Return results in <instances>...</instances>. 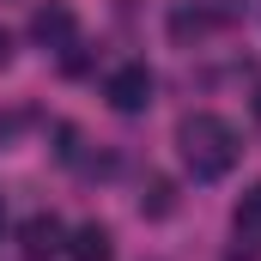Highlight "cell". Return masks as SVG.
Returning a JSON list of instances; mask_svg holds the SVG:
<instances>
[{"mask_svg":"<svg viewBox=\"0 0 261 261\" xmlns=\"http://www.w3.org/2000/svg\"><path fill=\"white\" fill-rule=\"evenodd\" d=\"M176 152H182V164H189L195 182H219V176L237 170L243 140H237V128H231L225 116L195 110V116H182V128H176Z\"/></svg>","mask_w":261,"mask_h":261,"instance_id":"1","label":"cell"},{"mask_svg":"<svg viewBox=\"0 0 261 261\" xmlns=\"http://www.w3.org/2000/svg\"><path fill=\"white\" fill-rule=\"evenodd\" d=\"M152 91H158V79H152L146 61H122L110 79H103V97H110V110H122V116L152 110Z\"/></svg>","mask_w":261,"mask_h":261,"instance_id":"2","label":"cell"},{"mask_svg":"<svg viewBox=\"0 0 261 261\" xmlns=\"http://www.w3.org/2000/svg\"><path fill=\"white\" fill-rule=\"evenodd\" d=\"M73 6H61V0H49V6H37L31 12V37L43 43V49H73Z\"/></svg>","mask_w":261,"mask_h":261,"instance_id":"3","label":"cell"},{"mask_svg":"<svg viewBox=\"0 0 261 261\" xmlns=\"http://www.w3.org/2000/svg\"><path fill=\"white\" fill-rule=\"evenodd\" d=\"M61 249H67L61 219H55V213H37V219L24 225V255H31V261H43V255H61Z\"/></svg>","mask_w":261,"mask_h":261,"instance_id":"4","label":"cell"},{"mask_svg":"<svg viewBox=\"0 0 261 261\" xmlns=\"http://www.w3.org/2000/svg\"><path fill=\"white\" fill-rule=\"evenodd\" d=\"M67 255H73V261H110V255H116L110 225H97V219H91V225H79V231L67 237Z\"/></svg>","mask_w":261,"mask_h":261,"instance_id":"5","label":"cell"},{"mask_svg":"<svg viewBox=\"0 0 261 261\" xmlns=\"http://www.w3.org/2000/svg\"><path fill=\"white\" fill-rule=\"evenodd\" d=\"M231 225H237V237H249V243H261V182L237 195V206H231Z\"/></svg>","mask_w":261,"mask_h":261,"instance_id":"6","label":"cell"},{"mask_svg":"<svg viewBox=\"0 0 261 261\" xmlns=\"http://www.w3.org/2000/svg\"><path fill=\"white\" fill-rule=\"evenodd\" d=\"M200 6V18L219 31V24H231V18H243V0H195Z\"/></svg>","mask_w":261,"mask_h":261,"instance_id":"7","label":"cell"},{"mask_svg":"<svg viewBox=\"0 0 261 261\" xmlns=\"http://www.w3.org/2000/svg\"><path fill=\"white\" fill-rule=\"evenodd\" d=\"M140 206H146L152 219H164V213H170V182H152V200H140Z\"/></svg>","mask_w":261,"mask_h":261,"instance_id":"8","label":"cell"},{"mask_svg":"<svg viewBox=\"0 0 261 261\" xmlns=\"http://www.w3.org/2000/svg\"><path fill=\"white\" fill-rule=\"evenodd\" d=\"M12 61V37H6V31H0V67Z\"/></svg>","mask_w":261,"mask_h":261,"instance_id":"9","label":"cell"},{"mask_svg":"<svg viewBox=\"0 0 261 261\" xmlns=\"http://www.w3.org/2000/svg\"><path fill=\"white\" fill-rule=\"evenodd\" d=\"M0 237H6V195H0Z\"/></svg>","mask_w":261,"mask_h":261,"instance_id":"10","label":"cell"},{"mask_svg":"<svg viewBox=\"0 0 261 261\" xmlns=\"http://www.w3.org/2000/svg\"><path fill=\"white\" fill-rule=\"evenodd\" d=\"M255 110H261V103H255Z\"/></svg>","mask_w":261,"mask_h":261,"instance_id":"11","label":"cell"}]
</instances>
